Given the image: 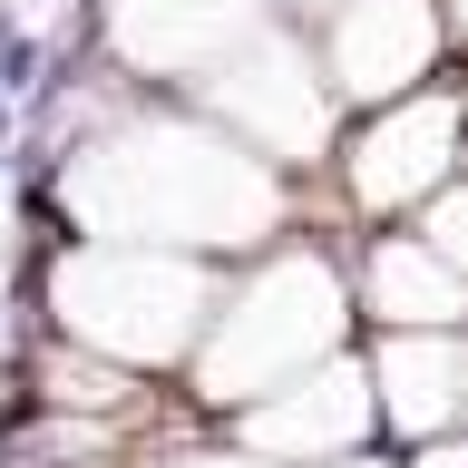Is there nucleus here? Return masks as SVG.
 I'll return each instance as SVG.
<instances>
[{"instance_id":"nucleus-1","label":"nucleus","mask_w":468,"mask_h":468,"mask_svg":"<svg viewBox=\"0 0 468 468\" xmlns=\"http://www.w3.org/2000/svg\"><path fill=\"white\" fill-rule=\"evenodd\" d=\"M39 49H29V29H0V88H29Z\"/></svg>"}]
</instances>
